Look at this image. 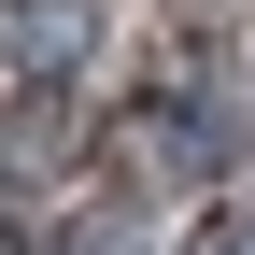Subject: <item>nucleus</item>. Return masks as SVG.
Returning <instances> with one entry per match:
<instances>
[{"label": "nucleus", "instance_id": "nucleus-2", "mask_svg": "<svg viewBox=\"0 0 255 255\" xmlns=\"http://www.w3.org/2000/svg\"><path fill=\"white\" fill-rule=\"evenodd\" d=\"M199 255H255V227H199Z\"/></svg>", "mask_w": 255, "mask_h": 255}, {"label": "nucleus", "instance_id": "nucleus-1", "mask_svg": "<svg viewBox=\"0 0 255 255\" xmlns=\"http://www.w3.org/2000/svg\"><path fill=\"white\" fill-rule=\"evenodd\" d=\"M57 142H71V100H28L14 128H0V170H43V156H57Z\"/></svg>", "mask_w": 255, "mask_h": 255}, {"label": "nucleus", "instance_id": "nucleus-3", "mask_svg": "<svg viewBox=\"0 0 255 255\" xmlns=\"http://www.w3.org/2000/svg\"><path fill=\"white\" fill-rule=\"evenodd\" d=\"M0 255H28V241H14V227H0Z\"/></svg>", "mask_w": 255, "mask_h": 255}]
</instances>
